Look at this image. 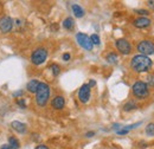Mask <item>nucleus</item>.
Wrapping results in <instances>:
<instances>
[{
  "mask_svg": "<svg viewBox=\"0 0 154 149\" xmlns=\"http://www.w3.org/2000/svg\"><path fill=\"white\" fill-rule=\"evenodd\" d=\"M50 95H51V88L49 87V84H46L45 82H40L36 91V103L39 108H44L48 104L50 99Z\"/></svg>",
  "mask_w": 154,
  "mask_h": 149,
  "instance_id": "f03ea898",
  "label": "nucleus"
},
{
  "mask_svg": "<svg viewBox=\"0 0 154 149\" xmlns=\"http://www.w3.org/2000/svg\"><path fill=\"white\" fill-rule=\"evenodd\" d=\"M24 93V91L23 90H19V91H17V93H13V97H19V96H21Z\"/></svg>",
  "mask_w": 154,
  "mask_h": 149,
  "instance_id": "cd10ccee",
  "label": "nucleus"
},
{
  "mask_svg": "<svg viewBox=\"0 0 154 149\" xmlns=\"http://www.w3.org/2000/svg\"><path fill=\"white\" fill-rule=\"evenodd\" d=\"M35 149H49V147H48V146H45V144H38Z\"/></svg>",
  "mask_w": 154,
  "mask_h": 149,
  "instance_id": "bb28decb",
  "label": "nucleus"
},
{
  "mask_svg": "<svg viewBox=\"0 0 154 149\" xmlns=\"http://www.w3.org/2000/svg\"><path fill=\"white\" fill-rule=\"evenodd\" d=\"M13 29V19L11 17H2L0 19V32L1 33H10Z\"/></svg>",
  "mask_w": 154,
  "mask_h": 149,
  "instance_id": "1a4fd4ad",
  "label": "nucleus"
},
{
  "mask_svg": "<svg viewBox=\"0 0 154 149\" xmlns=\"http://www.w3.org/2000/svg\"><path fill=\"white\" fill-rule=\"evenodd\" d=\"M51 107L55 110H63L64 107H65V98L63 96H60V95L55 96L52 98V101H51Z\"/></svg>",
  "mask_w": 154,
  "mask_h": 149,
  "instance_id": "9b49d317",
  "label": "nucleus"
},
{
  "mask_svg": "<svg viewBox=\"0 0 154 149\" xmlns=\"http://www.w3.org/2000/svg\"><path fill=\"white\" fill-rule=\"evenodd\" d=\"M90 88H93V87H95L96 85V82L94 81V79H90V82H89V84H88Z\"/></svg>",
  "mask_w": 154,
  "mask_h": 149,
  "instance_id": "c85d7f7f",
  "label": "nucleus"
},
{
  "mask_svg": "<svg viewBox=\"0 0 154 149\" xmlns=\"http://www.w3.org/2000/svg\"><path fill=\"white\" fill-rule=\"evenodd\" d=\"M132 93L134 96V98L136 99H146L148 96H149V87L147 85L146 82H142V81H136L133 87H132Z\"/></svg>",
  "mask_w": 154,
  "mask_h": 149,
  "instance_id": "7ed1b4c3",
  "label": "nucleus"
},
{
  "mask_svg": "<svg viewBox=\"0 0 154 149\" xmlns=\"http://www.w3.org/2000/svg\"><path fill=\"white\" fill-rule=\"evenodd\" d=\"M71 10H72V13H74V16L76 18H83L84 14H85L84 8L81 5H78V4H72L71 5Z\"/></svg>",
  "mask_w": 154,
  "mask_h": 149,
  "instance_id": "ddd939ff",
  "label": "nucleus"
},
{
  "mask_svg": "<svg viewBox=\"0 0 154 149\" xmlns=\"http://www.w3.org/2000/svg\"><path fill=\"white\" fill-rule=\"evenodd\" d=\"M136 50H137L139 55L146 57L152 56V55H154V43L152 40H148V39L140 40L136 45Z\"/></svg>",
  "mask_w": 154,
  "mask_h": 149,
  "instance_id": "20e7f679",
  "label": "nucleus"
},
{
  "mask_svg": "<svg viewBox=\"0 0 154 149\" xmlns=\"http://www.w3.org/2000/svg\"><path fill=\"white\" fill-rule=\"evenodd\" d=\"M39 82L38 79H31L29 83H27V85H26V89H27V91L31 93H36L37 91V89H38L39 87Z\"/></svg>",
  "mask_w": 154,
  "mask_h": 149,
  "instance_id": "4468645a",
  "label": "nucleus"
},
{
  "mask_svg": "<svg viewBox=\"0 0 154 149\" xmlns=\"http://www.w3.org/2000/svg\"><path fill=\"white\" fill-rule=\"evenodd\" d=\"M134 12L136 14H140V16H142V17H145V16H148L149 14V11H147V10H143V8H139V10H134Z\"/></svg>",
  "mask_w": 154,
  "mask_h": 149,
  "instance_id": "5701e85b",
  "label": "nucleus"
},
{
  "mask_svg": "<svg viewBox=\"0 0 154 149\" xmlns=\"http://www.w3.org/2000/svg\"><path fill=\"white\" fill-rule=\"evenodd\" d=\"M90 97H91V88L88 84H83L78 90V99H79V102L85 104V103L89 102Z\"/></svg>",
  "mask_w": 154,
  "mask_h": 149,
  "instance_id": "6e6552de",
  "label": "nucleus"
},
{
  "mask_svg": "<svg viewBox=\"0 0 154 149\" xmlns=\"http://www.w3.org/2000/svg\"><path fill=\"white\" fill-rule=\"evenodd\" d=\"M94 135H95V132H94V131H89V132H87V134H85V137H93Z\"/></svg>",
  "mask_w": 154,
  "mask_h": 149,
  "instance_id": "c756f323",
  "label": "nucleus"
},
{
  "mask_svg": "<svg viewBox=\"0 0 154 149\" xmlns=\"http://www.w3.org/2000/svg\"><path fill=\"white\" fill-rule=\"evenodd\" d=\"M147 85L154 88V74H149L147 76Z\"/></svg>",
  "mask_w": 154,
  "mask_h": 149,
  "instance_id": "4be33fe9",
  "label": "nucleus"
},
{
  "mask_svg": "<svg viewBox=\"0 0 154 149\" xmlns=\"http://www.w3.org/2000/svg\"><path fill=\"white\" fill-rule=\"evenodd\" d=\"M62 58H63V60H64V62H69V60H70V58H71V56H70V53H68V52H66V53H64V55L62 56Z\"/></svg>",
  "mask_w": 154,
  "mask_h": 149,
  "instance_id": "393cba45",
  "label": "nucleus"
},
{
  "mask_svg": "<svg viewBox=\"0 0 154 149\" xmlns=\"http://www.w3.org/2000/svg\"><path fill=\"white\" fill-rule=\"evenodd\" d=\"M129 65H131V69L136 74L148 72V71H151V69L153 66V60L149 57L136 55L131 59Z\"/></svg>",
  "mask_w": 154,
  "mask_h": 149,
  "instance_id": "f257e3e1",
  "label": "nucleus"
},
{
  "mask_svg": "<svg viewBox=\"0 0 154 149\" xmlns=\"http://www.w3.org/2000/svg\"><path fill=\"white\" fill-rule=\"evenodd\" d=\"M152 25V20L147 17H137L133 20V26L136 29H147Z\"/></svg>",
  "mask_w": 154,
  "mask_h": 149,
  "instance_id": "9d476101",
  "label": "nucleus"
},
{
  "mask_svg": "<svg viewBox=\"0 0 154 149\" xmlns=\"http://www.w3.org/2000/svg\"><path fill=\"white\" fill-rule=\"evenodd\" d=\"M17 104L19 105L21 109H25V108H26V103H25V99H24V98H19V99L17 101Z\"/></svg>",
  "mask_w": 154,
  "mask_h": 149,
  "instance_id": "b1692460",
  "label": "nucleus"
},
{
  "mask_svg": "<svg viewBox=\"0 0 154 149\" xmlns=\"http://www.w3.org/2000/svg\"><path fill=\"white\" fill-rule=\"evenodd\" d=\"M106 60L109 63V64H116L119 58H117V55L115 52H109L107 56H106Z\"/></svg>",
  "mask_w": 154,
  "mask_h": 149,
  "instance_id": "f3484780",
  "label": "nucleus"
},
{
  "mask_svg": "<svg viewBox=\"0 0 154 149\" xmlns=\"http://www.w3.org/2000/svg\"><path fill=\"white\" fill-rule=\"evenodd\" d=\"M48 56H49V53H48V50H46L45 47H37V49L31 53L30 59H31V63H32L33 65H37V66H38V65H42L43 63L46 62Z\"/></svg>",
  "mask_w": 154,
  "mask_h": 149,
  "instance_id": "39448f33",
  "label": "nucleus"
},
{
  "mask_svg": "<svg viewBox=\"0 0 154 149\" xmlns=\"http://www.w3.org/2000/svg\"><path fill=\"white\" fill-rule=\"evenodd\" d=\"M50 70H51V72H52L54 76H58V74H60V66L58 64H52L50 66Z\"/></svg>",
  "mask_w": 154,
  "mask_h": 149,
  "instance_id": "aec40b11",
  "label": "nucleus"
},
{
  "mask_svg": "<svg viewBox=\"0 0 154 149\" xmlns=\"http://www.w3.org/2000/svg\"><path fill=\"white\" fill-rule=\"evenodd\" d=\"M115 47L116 50L123 55V56H127V55H131L132 53V50H133V46L131 44V41L126 38H120V39H116L115 40Z\"/></svg>",
  "mask_w": 154,
  "mask_h": 149,
  "instance_id": "423d86ee",
  "label": "nucleus"
},
{
  "mask_svg": "<svg viewBox=\"0 0 154 149\" xmlns=\"http://www.w3.org/2000/svg\"><path fill=\"white\" fill-rule=\"evenodd\" d=\"M136 108H137V105H136L135 101H128V102L123 105V110H125V111H132V110H134Z\"/></svg>",
  "mask_w": 154,
  "mask_h": 149,
  "instance_id": "a211bd4d",
  "label": "nucleus"
},
{
  "mask_svg": "<svg viewBox=\"0 0 154 149\" xmlns=\"http://www.w3.org/2000/svg\"><path fill=\"white\" fill-rule=\"evenodd\" d=\"M0 149H12L8 144H2L1 147H0Z\"/></svg>",
  "mask_w": 154,
  "mask_h": 149,
  "instance_id": "7c9ffc66",
  "label": "nucleus"
},
{
  "mask_svg": "<svg viewBox=\"0 0 154 149\" xmlns=\"http://www.w3.org/2000/svg\"><path fill=\"white\" fill-rule=\"evenodd\" d=\"M90 40H91L93 45H100V44H101V39H100V37L97 36L96 33H93V35L90 36Z\"/></svg>",
  "mask_w": 154,
  "mask_h": 149,
  "instance_id": "412c9836",
  "label": "nucleus"
},
{
  "mask_svg": "<svg viewBox=\"0 0 154 149\" xmlns=\"http://www.w3.org/2000/svg\"><path fill=\"white\" fill-rule=\"evenodd\" d=\"M11 127L14 131H17L18 134H26L27 132V126L21 123L19 121H13L11 123Z\"/></svg>",
  "mask_w": 154,
  "mask_h": 149,
  "instance_id": "f8f14e48",
  "label": "nucleus"
},
{
  "mask_svg": "<svg viewBox=\"0 0 154 149\" xmlns=\"http://www.w3.org/2000/svg\"><path fill=\"white\" fill-rule=\"evenodd\" d=\"M147 6H148L152 11H154V0H148V1H147Z\"/></svg>",
  "mask_w": 154,
  "mask_h": 149,
  "instance_id": "a878e982",
  "label": "nucleus"
},
{
  "mask_svg": "<svg viewBox=\"0 0 154 149\" xmlns=\"http://www.w3.org/2000/svg\"><path fill=\"white\" fill-rule=\"evenodd\" d=\"M8 146H10L12 149H19L20 148L19 141H18L14 136H10V137H8Z\"/></svg>",
  "mask_w": 154,
  "mask_h": 149,
  "instance_id": "dca6fc26",
  "label": "nucleus"
},
{
  "mask_svg": "<svg viewBox=\"0 0 154 149\" xmlns=\"http://www.w3.org/2000/svg\"><path fill=\"white\" fill-rule=\"evenodd\" d=\"M62 26L65 29V30H68V31H71L74 27H75V20L71 18V17H68V18H65L63 20V23H62Z\"/></svg>",
  "mask_w": 154,
  "mask_h": 149,
  "instance_id": "2eb2a0df",
  "label": "nucleus"
},
{
  "mask_svg": "<svg viewBox=\"0 0 154 149\" xmlns=\"http://www.w3.org/2000/svg\"><path fill=\"white\" fill-rule=\"evenodd\" d=\"M76 40L78 43V45L81 47H83L84 50H87V51H91L93 47H94V45H93V43L90 40V37L88 35H85V33H82V32L77 33Z\"/></svg>",
  "mask_w": 154,
  "mask_h": 149,
  "instance_id": "0eeeda50",
  "label": "nucleus"
},
{
  "mask_svg": "<svg viewBox=\"0 0 154 149\" xmlns=\"http://www.w3.org/2000/svg\"><path fill=\"white\" fill-rule=\"evenodd\" d=\"M146 135L147 136H154V123H148L146 126Z\"/></svg>",
  "mask_w": 154,
  "mask_h": 149,
  "instance_id": "6ab92c4d",
  "label": "nucleus"
}]
</instances>
